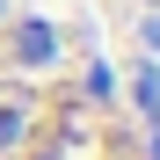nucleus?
<instances>
[{"mask_svg": "<svg viewBox=\"0 0 160 160\" xmlns=\"http://www.w3.org/2000/svg\"><path fill=\"white\" fill-rule=\"evenodd\" d=\"M22 58H51V29H44V22L22 29Z\"/></svg>", "mask_w": 160, "mask_h": 160, "instance_id": "1", "label": "nucleus"}]
</instances>
